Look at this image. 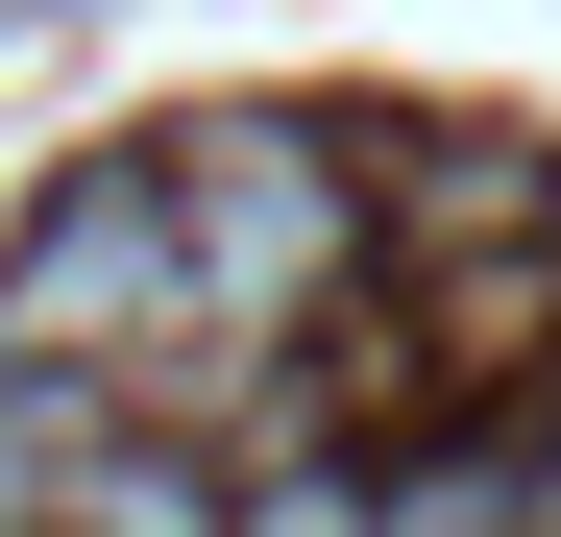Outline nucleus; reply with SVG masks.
<instances>
[{"instance_id": "obj_1", "label": "nucleus", "mask_w": 561, "mask_h": 537, "mask_svg": "<svg viewBox=\"0 0 561 537\" xmlns=\"http://www.w3.org/2000/svg\"><path fill=\"white\" fill-rule=\"evenodd\" d=\"M171 268H196V342L318 318V268H342V171H318L294 123H220V147H171Z\"/></svg>"}, {"instance_id": "obj_2", "label": "nucleus", "mask_w": 561, "mask_h": 537, "mask_svg": "<svg viewBox=\"0 0 561 537\" xmlns=\"http://www.w3.org/2000/svg\"><path fill=\"white\" fill-rule=\"evenodd\" d=\"M49 537H220V489L171 465V439H123V415H99V439H73V489H49Z\"/></svg>"}, {"instance_id": "obj_3", "label": "nucleus", "mask_w": 561, "mask_h": 537, "mask_svg": "<svg viewBox=\"0 0 561 537\" xmlns=\"http://www.w3.org/2000/svg\"><path fill=\"white\" fill-rule=\"evenodd\" d=\"M220 537H391V489H366V465H268Z\"/></svg>"}]
</instances>
